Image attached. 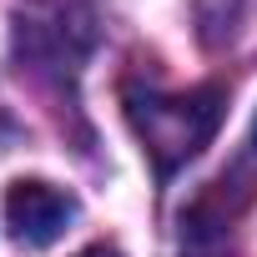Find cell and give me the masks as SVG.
Wrapping results in <instances>:
<instances>
[{
  "mask_svg": "<svg viewBox=\"0 0 257 257\" xmlns=\"http://www.w3.org/2000/svg\"><path fill=\"white\" fill-rule=\"evenodd\" d=\"M81 257H121V252H111V247H91V252H81Z\"/></svg>",
  "mask_w": 257,
  "mask_h": 257,
  "instance_id": "3957f363",
  "label": "cell"
},
{
  "mask_svg": "<svg viewBox=\"0 0 257 257\" xmlns=\"http://www.w3.org/2000/svg\"><path fill=\"white\" fill-rule=\"evenodd\" d=\"M71 222H76V197L51 182H16L6 192V232H11V242H21L31 252L61 242Z\"/></svg>",
  "mask_w": 257,
  "mask_h": 257,
  "instance_id": "7a4b0ae2",
  "label": "cell"
},
{
  "mask_svg": "<svg viewBox=\"0 0 257 257\" xmlns=\"http://www.w3.org/2000/svg\"><path fill=\"white\" fill-rule=\"evenodd\" d=\"M252 147H257V116H252Z\"/></svg>",
  "mask_w": 257,
  "mask_h": 257,
  "instance_id": "277c9868",
  "label": "cell"
},
{
  "mask_svg": "<svg viewBox=\"0 0 257 257\" xmlns=\"http://www.w3.org/2000/svg\"><path fill=\"white\" fill-rule=\"evenodd\" d=\"M222 86H197V91H147L126 96V116L162 177L187 167L222 126Z\"/></svg>",
  "mask_w": 257,
  "mask_h": 257,
  "instance_id": "6da1fadb",
  "label": "cell"
}]
</instances>
